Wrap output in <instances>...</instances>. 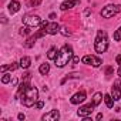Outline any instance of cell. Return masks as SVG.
I'll return each mask as SVG.
<instances>
[{"label": "cell", "mask_w": 121, "mask_h": 121, "mask_svg": "<svg viewBox=\"0 0 121 121\" xmlns=\"http://www.w3.org/2000/svg\"><path fill=\"white\" fill-rule=\"evenodd\" d=\"M73 58V48H71V46H69V44H64L61 48H60V51L57 53V57H56V66L57 67H64L66 64H69L70 63V60Z\"/></svg>", "instance_id": "1"}, {"label": "cell", "mask_w": 121, "mask_h": 121, "mask_svg": "<svg viewBox=\"0 0 121 121\" xmlns=\"http://www.w3.org/2000/svg\"><path fill=\"white\" fill-rule=\"evenodd\" d=\"M37 100H39V90H37L36 87L29 86V87L26 88V91L23 93V98H22L23 105H26V107H33V105L37 103Z\"/></svg>", "instance_id": "2"}, {"label": "cell", "mask_w": 121, "mask_h": 121, "mask_svg": "<svg viewBox=\"0 0 121 121\" xmlns=\"http://www.w3.org/2000/svg\"><path fill=\"white\" fill-rule=\"evenodd\" d=\"M94 48H95L97 53H105L107 51V48H108V37H107L105 31L98 30L95 41H94Z\"/></svg>", "instance_id": "3"}, {"label": "cell", "mask_w": 121, "mask_h": 121, "mask_svg": "<svg viewBox=\"0 0 121 121\" xmlns=\"http://www.w3.org/2000/svg\"><path fill=\"white\" fill-rule=\"evenodd\" d=\"M120 12H121V6L120 4H108V6L103 7V10L100 12V14L104 19H110V17L115 16L117 13H120Z\"/></svg>", "instance_id": "4"}, {"label": "cell", "mask_w": 121, "mask_h": 121, "mask_svg": "<svg viewBox=\"0 0 121 121\" xmlns=\"http://www.w3.org/2000/svg\"><path fill=\"white\" fill-rule=\"evenodd\" d=\"M23 23H24L26 26H30V27H37V26H40L43 22H41L40 16H37V14H26V16L23 17Z\"/></svg>", "instance_id": "5"}, {"label": "cell", "mask_w": 121, "mask_h": 121, "mask_svg": "<svg viewBox=\"0 0 121 121\" xmlns=\"http://www.w3.org/2000/svg\"><path fill=\"white\" fill-rule=\"evenodd\" d=\"M81 61H83L84 64H88V66H93V67H100V66L103 64L101 58H98V57H95V56H91V54L84 56V57L81 58Z\"/></svg>", "instance_id": "6"}, {"label": "cell", "mask_w": 121, "mask_h": 121, "mask_svg": "<svg viewBox=\"0 0 121 121\" xmlns=\"http://www.w3.org/2000/svg\"><path fill=\"white\" fill-rule=\"evenodd\" d=\"M94 108H95V105L91 103V104H87V105H83V107H80V110L77 111V114L80 115V117H90L91 114H93V111H94Z\"/></svg>", "instance_id": "7"}, {"label": "cell", "mask_w": 121, "mask_h": 121, "mask_svg": "<svg viewBox=\"0 0 121 121\" xmlns=\"http://www.w3.org/2000/svg\"><path fill=\"white\" fill-rule=\"evenodd\" d=\"M58 118H60V112L57 110H51L50 112H47V114H44L41 117L43 121H57Z\"/></svg>", "instance_id": "8"}, {"label": "cell", "mask_w": 121, "mask_h": 121, "mask_svg": "<svg viewBox=\"0 0 121 121\" xmlns=\"http://www.w3.org/2000/svg\"><path fill=\"white\" fill-rule=\"evenodd\" d=\"M84 100H86V91H84V90H81V91L76 93V94L70 98L71 104H80V103H83Z\"/></svg>", "instance_id": "9"}, {"label": "cell", "mask_w": 121, "mask_h": 121, "mask_svg": "<svg viewBox=\"0 0 121 121\" xmlns=\"http://www.w3.org/2000/svg\"><path fill=\"white\" fill-rule=\"evenodd\" d=\"M111 97L114 98V101L121 100V88H120V86H118V81L114 83V86L111 87Z\"/></svg>", "instance_id": "10"}, {"label": "cell", "mask_w": 121, "mask_h": 121, "mask_svg": "<svg viewBox=\"0 0 121 121\" xmlns=\"http://www.w3.org/2000/svg\"><path fill=\"white\" fill-rule=\"evenodd\" d=\"M60 27L56 22H51V23H48L47 26H46V31L48 33V34H57V33H60Z\"/></svg>", "instance_id": "11"}, {"label": "cell", "mask_w": 121, "mask_h": 121, "mask_svg": "<svg viewBox=\"0 0 121 121\" xmlns=\"http://www.w3.org/2000/svg\"><path fill=\"white\" fill-rule=\"evenodd\" d=\"M77 3H78V0H66V2H63L61 4H60V9H61L63 12H66V10L73 9Z\"/></svg>", "instance_id": "12"}, {"label": "cell", "mask_w": 121, "mask_h": 121, "mask_svg": "<svg viewBox=\"0 0 121 121\" xmlns=\"http://www.w3.org/2000/svg\"><path fill=\"white\" fill-rule=\"evenodd\" d=\"M20 10V3L17 2V0H12V2L9 3V12L12 13V14H14V13H17Z\"/></svg>", "instance_id": "13"}, {"label": "cell", "mask_w": 121, "mask_h": 121, "mask_svg": "<svg viewBox=\"0 0 121 121\" xmlns=\"http://www.w3.org/2000/svg\"><path fill=\"white\" fill-rule=\"evenodd\" d=\"M30 64H31V58L30 57H27V56L22 57V60H20V67L22 69H29Z\"/></svg>", "instance_id": "14"}, {"label": "cell", "mask_w": 121, "mask_h": 121, "mask_svg": "<svg viewBox=\"0 0 121 121\" xmlns=\"http://www.w3.org/2000/svg\"><path fill=\"white\" fill-rule=\"evenodd\" d=\"M104 101H105V105L108 108H112L114 107V98L111 97V94H105L104 95Z\"/></svg>", "instance_id": "15"}, {"label": "cell", "mask_w": 121, "mask_h": 121, "mask_svg": "<svg viewBox=\"0 0 121 121\" xmlns=\"http://www.w3.org/2000/svg\"><path fill=\"white\" fill-rule=\"evenodd\" d=\"M39 71H40V74L46 76V74L50 71V64H47V63H43V64H40V67H39Z\"/></svg>", "instance_id": "16"}, {"label": "cell", "mask_w": 121, "mask_h": 121, "mask_svg": "<svg viewBox=\"0 0 121 121\" xmlns=\"http://www.w3.org/2000/svg\"><path fill=\"white\" fill-rule=\"evenodd\" d=\"M47 57L50 60H56V57H57V48L56 47H50V50L47 51Z\"/></svg>", "instance_id": "17"}, {"label": "cell", "mask_w": 121, "mask_h": 121, "mask_svg": "<svg viewBox=\"0 0 121 121\" xmlns=\"http://www.w3.org/2000/svg\"><path fill=\"white\" fill-rule=\"evenodd\" d=\"M20 67V63H12L10 66H3L2 67V71H6V70H12V71H14L16 69H19Z\"/></svg>", "instance_id": "18"}, {"label": "cell", "mask_w": 121, "mask_h": 121, "mask_svg": "<svg viewBox=\"0 0 121 121\" xmlns=\"http://www.w3.org/2000/svg\"><path fill=\"white\" fill-rule=\"evenodd\" d=\"M101 100H103V94H101V93H95L94 97H93V104L97 107V105L101 103Z\"/></svg>", "instance_id": "19"}, {"label": "cell", "mask_w": 121, "mask_h": 121, "mask_svg": "<svg viewBox=\"0 0 121 121\" xmlns=\"http://www.w3.org/2000/svg\"><path fill=\"white\" fill-rule=\"evenodd\" d=\"M30 31H31V27L30 26H26V27H22L20 29V34L22 36H27V34H30Z\"/></svg>", "instance_id": "20"}, {"label": "cell", "mask_w": 121, "mask_h": 121, "mask_svg": "<svg viewBox=\"0 0 121 121\" xmlns=\"http://www.w3.org/2000/svg\"><path fill=\"white\" fill-rule=\"evenodd\" d=\"M78 77H80V73H73V74H69V76H67V77H66V78H64V80L61 81V83L64 84V83H66V81H67L69 78H78Z\"/></svg>", "instance_id": "21"}, {"label": "cell", "mask_w": 121, "mask_h": 121, "mask_svg": "<svg viewBox=\"0 0 121 121\" xmlns=\"http://www.w3.org/2000/svg\"><path fill=\"white\" fill-rule=\"evenodd\" d=\"M114 40H115V41H121V27H120L118 30H115V33H114Z\"/></svg>", "instance_id": "22"}, {"label": "cell", "mask_w": 121, "mask_h": 121, "mask_svg": "<svg viewBox=\"0 0 121 121\" xmlns=\"http://www.w3.org/2000/svg\"><path fill=\"white\" fill-rule=\"evenodd\" d=\"M10 80H12V76H10V74H4V76L2 77V83H3V84L10 83Z\"/></svg>", "instance_id": "23"}, {"label": "cell", "mask_w": 121, "mask_h": 121, "mask_svg": "<svg viewBox=\"0 0 121 121\" xmlns=\"http://www.w3.org/2000/svg\"><path fill=\"white\" fill-rule=\"evenodd\" d=\"M60 33H61L63 36H70V34H71V31H70L67 27H61V29H60Z\"/></svg>", "instance_id": "24"}, {"label": "cell", "mask_w": 121, "mask_h": 121, "mask_svg": "<svg viewBox=\"0 0 121 121\" xmlns=\"http://www.w3.org/2000/svg\"><path fill=\"white\" fill-rule=\"evenodd\" d=\"M112 73H114V69H112L111 66H108V67L105 69V76H107V77H111Z\"/></svg>", "instance_id": "25"}, {"label": "cell", "mask_w": 121, "mask_h": 121, "mask_svg": "<svg viewBox=\"0 0 121 121\" xmlns=\"http://www.w3.org/2000/svg\"><path fill=\"white\" fill-rule=\"evenodd\" d=\"M40 3H41V0H31V2H30V4H31V6H34V7H37Z\"/></svg>", "instance_id": "26"}, {"label": "cell", "mask_w": 121, "mask_h": 121, "mask_svg": "<svg viewBox=\"0 0 121 121\" xmlns=\"http://www.w3.org/2000/svg\"><path fill=\"white\" fill-rule=\"evenodd\" d=\"M36 107H37V108H43V107H44V103H43V101H37V103H36Z\"/></svg>", "instance_id": "27"}, {"label": "cell", "mask_w": 121, "mask_h": 121, "mask_svg": "<svg viewBox=\"0 0 121 121\" xmlns=\"http://www.w3.org/2000/svg\"><path fill=\"white\" fill-rule=\"evenodd\" d=\"M115 61H117L118 66H121V54H118V56L115 57Z\"/></svg>", "instance_id": "28"}, {"label": "cell", "mask_w": 121, "mask_h": 121, "mask_svg": "<svg viewBox=\"0 0 121 121\" xmlns=\"http://www.w3.org/2000/svg\"><path fill=\"white\" fill-rule=\"evenodd\" d=\"M117 76L121 78V66H120V67H118V70H117Z\"/></svg>", "instance_id": "29"}, {"label": "cell", "mask_w": 121, "mask_h": 121, "mask_svg": "<svg viewBox=\"0 0 121 121\" xmlns=\"http://www.w3.org/2000/svg\"><path fill=\"white\" fill-rule=\"evenodd\" d=\"M17 118H19V120H24V114H22V112H20V114L17 115Z\"/></svg>", "instance_id": "30"}, {"label": "cell", "mask_w": 121, "mask_h": 121, "mask_svg": "<svg viewBox=\"0 0 121 121\" xmlns=\"http://www.w3.org/2000/svg\"><path fill=\"white\" fill-rule=\"evenodd\" d=\"M73 61H74V63H78L80 58H78V57H73Z\"/></svg>", "instance_id": "31"}, {"label": "cell", "mask_w": 121, "mask_h": 121, "mask_svg": "<svg viewBox=\"0 0 121 121\" xmlns=\"http://www.w3.org/2000/svg\"><path fill=\"white\" fill-rule=\"evenodd\" d=\"M101 118H103V114H101V112H100V114H98V115H97V120H101Z\"/></svg>", "instance_id": "32"}]
</instances>
